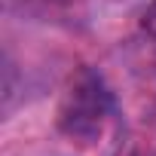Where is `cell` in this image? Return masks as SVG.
<instances>
[{"label": "cell", "instance_id": "6da1fadb", "mask_svg": "<svg viewBox=\"0 0 156 156\" xmlns=\"http://www.w3.org/2000/svg\"><path fill=\"white\" fill-rule=\"evenodd\" d=\"M116 116V98L104 76L92 67H80L58 101V129L76 144H95Z\"/></svg>", "mask_w": 156, "mask_h": 156}, {"label": "cell", "instance_id": "7a4b0ae2", "mask_svg": "<svg viewBox=\"0 0 156 156\" xmlns=\"http://www.w3.org/2000/svg\"><path fill=\"white\" fill-rule=\"evenodd\" d=\"M9 9H16L19 16L31 19V22H43V25H76L86 12V0H6Z\"/></svg>", "mask_w": 156, "mask_h": 156}, {"label": "cell", "instance_id": "3957f363", "mask_svg": "<svg viewBox=\"0 0 156 156\" xmlns=\"http://www.w3.org/2000/svg\"><path fill=\"white\" fill-rule=\"evenodd\" d=\"M141 25H144V31L156 40V0L147 6V12H144V19H141Z\"/></svg>", "mask_w": 156, "mask_h": 156}]
</instances>
